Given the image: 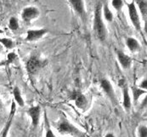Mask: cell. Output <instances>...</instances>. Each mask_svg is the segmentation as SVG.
Here are the masks:
<instances>
[{
    "label": "cell",
    "instance_id": "obj_1",
    "mask_svg": "<svg viewBox=\"0 0 147 137\" xmlns=\"http://www.w3.org/2000/svg\"><path fill=\"white\" fill-rule=\"evenodd\" d=\"M55 129L61 135H69L73 137H85V135L65 117H61L55 124Z\"/></svg>",
    "mask_w": 147,
    "mask_h": 137
},
{
    "label": "cell",
    "instance_id": "obj_2",
    "mask_svg": "<svg viewBox=\"0 0 147 137\" xmlns=\"http://www.w3.org/2000/svg\"><path fill=\"white\" fill-rule=\"evenodd\" d=\"M94 32L100 41H105L106 38V29L103 19H102V6L99 3L96 6L94 11Z\"/></svg>",
    "mask_w": 147,
    "mask_h": 137
},
{
    "label": "cell",
    "instance_id": "obj_3",
    "mask_svg": "<svg viewBox=\"0 0 147 137\" xmlns=\"http://www.w3.org/2000/svg\"><path fill=\"white\" fill-rule=\"evenodd\" d=\"M127 11H128V16L130 18V20L133 24V26L135 27L136 30L139 32L141 31V22L140 18L139 16V12L137 9V6L135 2L133 0L131 3H127Z\"/></svg>",
    "mask_w": 147,
    "mask_h": 137
},
{
    "label": "cell",
    "instance_id": "obj_4",
    "mask_svg": "<svg viewBox=\"0 0 147 137\" xmlns=\"http://www.w3.org/2000/svg\"><path fill=\"white\" fill-rule=\"evenodd\" d=\"M46 61H42V60L38 59L36 56L31 57L26 62V70L30 74L37 73L40 69L45 66Z\"/></svg>",
    "mask_w": 147,
    "mask_h": 137
},
{
    "label": "cell",
    "instance_id": "obj_5",
    "mask_svg": "<svg viewBox=\"0 0 147 137\" xmlns=\"http://www.w3.org/2000/svg\"><path fill=\"white\" fill-rule=\"evenodd\" d=\"M100 86L102 88V90H104L105 95L109 97V99L115 104L117 103V99H116V94H115V90L113 89V86L111 83L110 80H108L107 78H102L100 80Z\"/></svg>",
    "mask_w": 147,
    "mask_h": 137
},
{
    "label": "cell",
    "instance_id": "obj_6",
    "mask_svg": "<svg viewBox=\"0 0 147 137\" xmlns=\"http://www.w3.org/2000/svg\"><path fill=\"white\" fill-rule=\"evenodd\" d=\"M27 114L32 120V125L33 129H36L38 126L40 115H41V107L40 106H34L30 107L27 110Z\"/></svg>",
    "mask_w": 147,
    "mask_h": 137
},
{
    "label": "cell",
    "instance_id": "obj_7",
    "mask_svg": "<svg viewBox=\"0 0 147 137\" xmlns=\"http://www.w3.org/2000/svg\"><path fill=\"white\" fill-rule=\"evenodd\" d=\"M16 103L15 101H13L12 104H11L9 115V117L7 119V122H6L3 129V131H2V134H1L0 137H8L9 132V129H10V127L12 125L14 117H15V114H16Z\"/></svg>",
    "mask_w": 147,
    "mask_h": 137
},
{
    "label": "cell",
    "instance_id": "obj_8",
    "mask_svg": "<svg viewBox=\"0 0 147 137\" xmlns=\"http://www.w3.org/2000/svg\"><path fill=\"white\" fill-rule=\"evenodd\" d=\"M38 16H39V10L38 9V8L33 7V6L25 8L21 14L22 19L26 22H29V21L34 20Z\"/></svg>",
    "mask_w": 147,
    "mask_h": 137
},
{
    "label": "cell",
    "instance_id": "obj_9",
    "mask_svg": "<svg viewBox=\"0 0 147 137\" xmlns=\"http://www.w3.org/2000/svg\"><path fill=\"white\" fill-rule=\"evenodd\" d=\"M120 86L123 90V107L125 108L126 111H129L132 106V101H131V97L129 95L128 88L124 83V81L121 80L120 81Z\"/></svg>",
    "mask_w": 147,
    "mask_h": 137
},
{
    "label": "cell",
    "instance_id": "obj_10",
    "mask_svg": "<svg viewBox=\"0 0 147 137\" xmlns=\"http://www.w3.org/2000/svg\"><path fill=\"white\" fill-rule=\"evenodd\" d=\"M48 33L47 29L41 28V29H35V30H28L26 33V41L28 42H33L38 39H41L43 35H45Z\"/></svg>",
    "mask_w": 147,
    "mask_h": 137
},
{
    "label": "cell",
    "instance_id": "obj_11",
    "mask_svg": "<svg viewBox=\"0 0 147 137\" xmlns=\"http://www.w3.org/2000/svg\"><path fill=\"white\" fill-rule=\"evenodd\" d=\"M70 3L73 8V9L80 16V17L83 20H85L86 17V12H85V7L83 0H70Z\"/></svg>",
    "mask_w": 147,
    "mask_h": 137
},
{
    "label": "cell",
    "instance_id": "obj_12",
    "mask_svg": "<svg viewBox=\"0 0 147 137\" xmlns=\"http://www.w3.org/2000/svg\"><path fill=\"white\" fill-rule=\"evenodd\" d=\"M117 56L119 61V64L123 69H127L130 67L132 64V59L130 58L127 55L121 50H117Z\"/></svg>",
    "mask_w": 147,
    "mask_h": 137
},
{
    "label": "cell",
    "instance_id": "obj_13",
    "mask_svg": "<svg viewBox=\"0 0 147 137\" xmlns=\"http://www.w3.org/2000/svg\"><path fill=\"white\" fill-rule=\"evenodd\" d=\"M137 4L147 30V0H134Z\"/></svg>",
    "mask_w": 147,
    "mask_h": 137
},
{
    "label": "cell",
    "instance_id": "obj_14",
    "mask_svg": "<svg viewBox=\"0 0 147 137\" xmlns=\"http://www.w3.org/2000/svg\"><path fill=\"white\" fill-rule=\"evenodd\" d=\"M73 100L75 101V105L81 110H84L88 106V99L81 93H75L73 96Z\"/></svg>",
    "mask_w": 147,
    "mask_h": 137
},
{
    "label": "cell",
    "instance_id": "obj_15",
    "mask_svg": "<svg viewBox=\"0 0 147 137\" xmlns=\"http://www.w3.org/2000/svg\"><path fill=\"white\" fill-rule=\"evenodd\" d=\"M127 47L129 49L130 51L132 52H136L140 50V45L138 42V40L134 38H127L126 40Z\"/></svg>",
    "mask_w": 147,
    "mask_h": 137
},
{
    "label": "cell",
    "instance_id": "obj_16",
    "mask_svg": "<svg viewBox=\"0 0 147 137\" xmlns=\"http://www.w3.org/2000/svg\"><path fill=\"white\" fill-rule=\"evenodd\" d=\"M13 96H14V100L15 102L21 107H23L25 106V101L23 100V97L21 96V92L20 89L18 87H15L13 90Z\"/></svg>",
    "mask_w": 147,
    "mask_h": 137
},
{
    "label": "cell",
    "instance_id": "obj_17",
    "mask_svg": "<svg viewBox=\"0 0 147 137\" xmlns=\"http://www.w3.org/2000/svg\"><path fill=\"white\" fill-rule=\"evenodd\" d=\"M44 123H45V136L44 137H56L52 130V128L49 124V118L47 117L46 112H44Z\"/></svg>",
    "mask_w": 147,
    "mask_h": 137
},
{
    "label": "cell",
    "instance_id": "obj_18",
    "mask_svg": "<svg viewBox=\"0 0 147 137\" xmlns=\"http://www.w3.org/2000/svg\"><path fill=\"white\" fill-rule=\"evenodd\" d=\"M146 90H144L140 88H133L132 89V92H133V98L134 102H137L138 100L140 98V96L144 94H146Z\"/></svg>",
    "mask_w": 147,
    "mask_h": 137
},
{
    "label": "cell",
    "instance_id": "obj_19",
    "mask_svg": "<svg viewBox=\"0 0 147 137\" xmlns=\"http://www.w3.org/2000/svg\"><path fill=\"white\" fill-rule=\"evenodd\" d=\"M103 15H104L105 19L107 21H109V22L112 21V20H113V14L111 11V9H109L107 3L104 4V6H103Z\"/></svg>",
    "mask_w": 147,
    "mask_h": 137
},
{
    "label": "cell",
    "instance_id": "obj_20",
    "mask_svg": "<svg viewBox=\"0 0 147 137\" xmlns=\"http://www.w3.org/2000/svg\"><path fill=\"white\" fill-rule=\"evenodd\" d=\"M9 27L12 31H16L19 28V22L16 17H11L9 20Z\"/></svg>",
    "mask_w": 147,
    "mask_h": 137
},
{
    "label": "cell",
    "instance_id": "obj_21",
    "mask_svg": "<svg viewBox=\"0 0 147 137\" xmlns=\"http://www.w3.org/2000/svg\"><path fill=\"white\" fill-rule=\"evenodd\" d=\"M111 5L117 11H119L122 9V8L123 6V0H112Z\"/></svg>",
    "mask_w": 147,
    "mask_h": 137
},
{
    "label": "cell",
    "instance_id": "obj_22",
    "mask_svg": "<svg viewBox=\"0 0 147 137\" xmlns=\"http://www.w3.org/2000/svg\"><path fill=\"white\" fill-rule=\"evenodd\" d=\"M138 137H147V126L140 125L138 129Z\"/></svg>",
    "mask_w": 147,
    "mask_h": 137
},
{
    "label": "cell",
    "instance_id": "obj_23",
    "mask_svg": "<svg viewBox=\"0 0 147 137\" xmlns=\"http://www.w3.org/2000/svg\"><path fill=\"white\" fill-rule=\"evenodd\" d=\"M140 88L144 90H147V78H145L144 80L141 81V83L140 84Z\"/></svg>",
    "mask_w": 147,
    "mask_h": 137
},
{
    "label": "cell",
    "instance_id": "obj_24",
    "mask_svg": "<svg viewBox=\"0 0 147 137\" xmlns=\"http://www.w3.org/2000/svg\"><path fill=\"white\" fill-rule=\"evenodd\" d=\"M105 137H115V136H114V134H112V133H107V134L105 135Z\"/></svg>",
    "mask_w": 147,
    "mask_h": 137
},
{
    "label": "cell",
    "instance_id": "obj_25",
    "mask_svg": "<svg viewBox=\"0 0 147 137\" xmlns=\"http://www.w3.org/2000/svg\"><path fill=\"white\" fill-rule=\"evenodd\" d=\"M2 33H3V31L2 29H0V34H2Z\"/></svg>",
    "mask_w": 147,
    "mask_h": 137
},
{
    "label": "cell",
    "instance_id": "obj_26",
    "mask_svg": "<svg viewBox=\"0 0 147 137\" xmlns=\"http://www.w3.org/2000/svg\"><path fill=\"white\" fill-rule=\"evenodd\" d=\"M0 106H1V101H0Z\"/></svg>",
    "mask_w": 147,
    "mask_h": 137
},
{
    "label": "cell",
    "instance_id": "obj_27",
    "mask_svg": "<svg viewBox=\"0 0 147 137\" xmlns=\"http://www.w3.org/2000/svg\"><path fill=\"white\" fill-rule=\"evenodd\" d=\"M0 79H1V74H0Z\"/></svg>",
    "mask_w": 147,
    "mask_h": 137
},
{
    "label": "cell",
    "instance_id": "obj_28",
    "mask_svg": "<svg viewBox=\"0 0 147 137\" xmlns=\"http://www.w3.org/2000/svg\"><path fill=\"white\" fill-rule=\"evenodd\" d=\"M0 49H1V46H0Z\"/></svg>",
    "mask_w": 147,
    "mask_h": 137
}]
</instances>
